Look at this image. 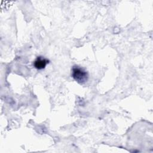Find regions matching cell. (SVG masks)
Instances as JSON below:
<instances>
[{
    "label": "cell",
    "instance_id": "cell-2",
    "mask_svg": "<svg viewBox=\"0 0 153 153\" xmlns=\"http://www.w3.org/2000/svg\"><path fill=\"white\" fill-rule=\"evenodd\" d=\"M49 63V60L42 56H38L33 62V66L37 69H42L45 68L47 65Z\"/></svg>",
    "mask_w": 153,
    "mask_h": 153
},
{
    "label": "cell",
    "instance_id": "cell-1",
    "mask_svg": "<svg viewBox=\"0 0 153 153\" xmlns=\"http://www.w3.org/2000/svg\"><path fill=\"white\" fill-rule=\"evenodd\" d=\"M72 76L78 83H85L88 78L87 72L82 68L74 66L72 69Z\"/></svg>",
    "mask_w": 153,
    "mask_h": 153
}]
</instances>
